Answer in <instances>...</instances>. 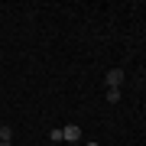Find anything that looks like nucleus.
Wrapping results in <instances>:
<instances>
[{"label": "nucleus", "instance_id": "f257e3e1", "mask_svg": "<svg viewBox=\"0 0 146 146\" xmlns=\"http://www.w3.org/2000/svg\"><path fill=\"white\" fill-rule=\"evenodd\" d=\"M62 140H65V143H78V140H81V130H78L75 123H68L65 130H62Z\"/></svg>", "mask_w": 146, "mask_h": 146}, {"label": "nucleus", "instance_id": "f03ea898", "mask_svg": "<svg viewBox=\"0 0 146 146\" xmlns=\"http://www.w3.org/2000/svg\"><path fill=\"white\" fill-rule=\"evenodd\" d=\"M120 81H123V72L120 68H110L107 72V88H120Z\"/></svg>", "mask_w": 146, "mask_h": 146}, {"label": "nucleus", "instance_id": "7ed1b4c3", "mask_svg": "<svg viewBox=\"0 0 146 146\" xmlns=\"http://www.w3.org/2000/svg\"><path fill=\"white\" fill-rule=\"evenodd\" d=\"M107 101H110V104H117V101H120V88H110V91H107Z\"/></svg>", "mask_w": 146, "mask_h": 146}, {"label": "nucleus", "instance_id": "20e7f679", "mask_svg": "<svg viewBox=\"0 0 146 146\" xmlns=\"http://www.w3.org/2000/svg\"><path fill=\"white\" fill-rule=\"evenodd\" d=\"M0 146H13V143H10V140H0Z\"/></svg>", "mask_w": 146, "mask_h": 146}, {"label": "nucleus", "instance_id": "39448f33", "mask_svg": "<svg viewBox=\"0 0 146 146\" xmlns=\"http://www.w3.org/2000/svg\"><path fill=\"white\" fill-rule=\"evenodd\" d=\"M88 146H101V143H88Z\"/></svg>", "mask_w": 146, "mask_h": 146}]
</instances>
